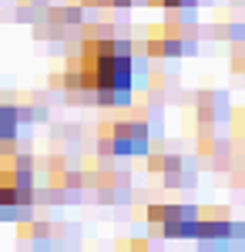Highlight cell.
I'll list each match as a JSON object with an SVG mask.
<instances>
[{
    "instance_id": "obj_1",
    "label": "cell",
    "mask_w": 245,
    "mask_h": 252,
    "mask_svg": "<svg viewBox=\"0 0 245 252\" xmlns=\"http://www.w3.org/2000/svg\"><path fill=\"white\" fill-rule=\"evenodd\" d=\"M151 152V128L145 111L128 118H108L97 125V155L101 158H138Z\"/></svg>"
},
{
    "instance_id": "obj_2",
    "label": "cell",
    "mask_w": 245,
    "mask_h": 252,
    "mask_svg": "<svg viewBox=\"0 0 245 252\" xmlns=\"http://www.w3.org/2000/svg\"><path fill=\"white\" fill-rule=\"evenodd\" d=\"M195 242H215V239H245V222H232L228 215H198L191 222Z\"/></svg>"
},
{
    "instance_id": "obj_3",
    "label": "cell",
    "mask_w": 245,
    "mask_h": 252,
    "mask_svg": "<svg viewBox=\"0 0 245 252\" xmlns=\"http://www.w3.org/2000/svg\"><path fill=\"white\" fill-rule=\"evenodd\" d=\"M141 47H145V54H148V58H182V54H191V51H195V44H191V40L175 37V34L165 31V27H151L148 40H145Z\"/></svg>"
},
{
    "instance_id": "obj_4",
    "label": "cell",
    "mask_w": 245,
    "mask_h": 252,
    "mask_svg": "<svg viewBox=\"0 0 245 252\" xmlns=\"http://www.w3.org/2000/svg\"><path fill=\"white\" fill-rule=\"evenodd\" d=\"M198 219V205H148L145 209V222L151 229L158 225H178V222H195Z\"/></svg>"
},
{
    "instance_id": "obj_5",
    "label": "cell",
    "mask_w": 245,
    "mask_h": 252,
    "mask_svg": "<svg viewBox=\"0 0 245 252\" xmlns=\"http://www.w3.org/2000/svg\"><path fill=\"white\" fill-rule=\"evenodd\" d=\"M17 128H20L17 104H10V101H0V141H7V138H17Z\"/></svg>"
},
{
    "instance_id": "obj_6",
    "label": "cell",
    "mask_w": 245,
    "mask_h": 252,
    "mask_svg": "<svg viewBox=\"0 0 245 252\" xmlns=\"http://www.w3.org/2000/svg\"><path fill=\"white\" fill-rule=\"evenodd\" d=\"M47 20L61 24V27H81L84 24V10L81 7H47Z\"/></svg>"
},
{
    "instance_id": "obj_7",
    "label": "cell",
    "mask_w": 245,
    "mask_h": 252,
    "mask_svg": "<svg viewBox=\"0 0 245 252\" xmlns=\"http://www.w3.org/2000/svg\"><path fill=\"white\" fill-rule=\"evenodd\" d=\"M228 64H232L235 74H245V37L235 40V44L228 47Z\"/></svg>"
},
{
    "instance_id": "obj_8",
    "label": "cell",
    "mask_w": 245,
    "mask_h": 252,
    "mask_svg": "<svg viewBox=\"0 0 245 252\" xmlns=\"http://www.w3.org/2000/svg\"><path fill=\"white\" fill-rule=\"evenodd\" d=\"M212 34H215V37H225V40H232V44H235V40L245 37V24H218Z\"/></svg>"
},
{
    "instance_id": "obj_9",
    "label": "cell",
    "mask_w": 245,
    "mask_h": 252,
    "mask_svg": "<svg viewBox=\"0 0 245 252\" xmlns=\"http://www.w3.org/2000/svg\"><path fill=\"white\" fill-rule=\"evenodd\" d=\"M124 249H128V252H148V249H131V246H128V242H124Z\"/></svg>"
},
{
    "instance_id": "obj_10",
    "label": "cell",
    "mask_w": 245,
    "mask_h": 252,
    "mask_svg": "<svg viewBox=\"0 0 245 252\" xmlns=\"http://www.w3.org/2000/svg\"><path fill=\"white\" fill-rule=\"evenodd\" d=\"M0 101H3V94H0Z\"/></svg>"
}]
</instances>
